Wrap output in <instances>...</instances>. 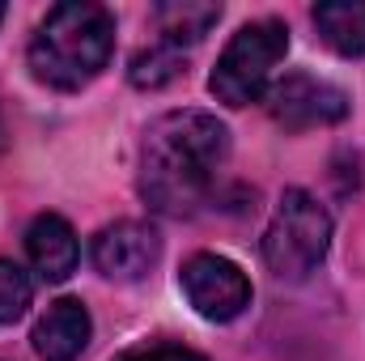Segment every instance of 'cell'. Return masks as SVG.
<instances>
[{
  "label": "cell",
  "instance_id": "obj_1",
  "mask_svg": "<svg viewBox=\"0 0 365 361\" xmlns=\"http://www.w3.org/2000/svg\"><path fill=\"white\" fill-rule=\"evenodd\" d=\"M230 158V132L208 111H170L162 115L140 145V195L149 208L182 217L221 175Z\"/></svg>",
  "mask_w": 365,
  "mask_h": 361
},
{
  "label": "cell",
  "instance_id": "obj_2",
  "mask_svg": "<svg viewBox=\"0 0 365 361\" xmlns=\"http://www.w3.org/2000/svg\"><path fill=\"white\" fill-rule=\"evenodd\" d=\"M115 17L102 4H56L30 39V73L51 90H81L110 64Z\"/></svg>",
  "mask_w": 365,
  "mask_h": 361
},
{
  "label": "cell",
  "instance_id": "obj_3",
  "mask_svg": "<svg viewBox=\"0 0 365 361\" xmlns=\"http://www.w3.org/2000/svg\"><path fill=\"white\" fill-rule=\"evenodd\" d=\"M327 247H331V217H327V208L302 187L284 191L272 213V225L264 234V264L280 280H302V276H310L323 264Z\"/></svg>",
  "mask_w": 365,
  "mask_h": 361
},
{
  "label": "cell",
  "instance_id": "obj_4",
  "mask_svg": "<svg viewBox=\"0 0 365 361\" xmlns=\"http://www.w3.org/2000/svg\"><path fill=\"white\" fill-rule=\"evenodd\" d=\"M284 51H289V30L280 21H272V17L247 21L230 39V47L221 51L208 90L217 93V102H225V106L259 102L268 93V86H272V73L284 60Z\"/></svg>",
  "mask_w": 365,
  "mask_h": 361
},
{
  "label": "cell",
  "instance_id": "obj_5",
  "mask_svg": "<svg viewBox=\"0 0 365 361\" xmlns=\"http://www.w3.org/2000/svg\"><path fill=\"white\" fill-rule=\"evenodd\" d=\"M179 285H182V293H187V302L195 306V315L208 319V323H230V319H238L251 306V280H247V272L238 268L234 260L212 255V251L191 255L179 272Z\"/></svg>",
  "mask_w": 365,
  "mask_h": 361
},
{
  "label": "cell",
  "instance_id": "obj_6",
  "mask_svg": "<svg viewBox=\"0 0 365 361\" xmlns=\"http://www.w3.org/2000/svg\"><path fill=\"white\" fill-rule=\"evenodd\" d=\"M268 111L276 123L302 132V128H327L340 123L349 115V98L344 90H336L331 81H319L310 73H289L280 86L268 93Z\"/></svg>",
  "mask_w": 365,
  "mask_h": 361
},
{
  "label": "cell",
  "instance_id": "obj_7",
  "mask_svg": "<svg viewBox=\"0 0 365 361\" xmlns=\"http://www.w3.org/2000/svg\"><path fill=\"white\" fill-rule=\"evenodd\" d=\"M90 260L106 280H140L162 260V238L145 221H115L93 234Z\"/></svg>",
  "mask_w": 365,
  "mask_h": 361
},
{
  "label": "cell",
  "instance_id": "obj_8",
  "mask_svg": "<svg viewBox=\"0 0 365 361\" xmlns=\"http://www.w3.org/2000/svg\"><path fill=\"white\" fill-rule=\"evenodd\" d=\"M90 310L77 298H60L47 306V315L34 323V353L43 361H77L90 345Z\"/></svg>",
  "mask_w": 365,
  "mask_h": 361
},
{
  "label": "cell",
  "instance_id": "obj_9",
  "mask_svg": "<svg viewBox=\"0 0 365 361\" xmlns=\"http://www.w3.org/2000/svg\"><path fill=\"white\" fill-rule=\"evenodd\" d=\"M26 255H30V264H34V272L43 280H64V276H73V268H77L81 247H77L73 225L60 213H43L26 230Z\"/></svg>",
  "mask_w": 365,
  "mask_h": 361
},
{
  "label": "cell",
  "instance_id": "obj_10",
  "mask_svg": "<svg viewBox=\"0 0 365 361\" xmlns=\"http://www.w3.org/2000/svg\"><path fill=\"white\" fill-rule=\"evenodd\" d=\"M314 26L323 43L340 56H365V0H327L314 4Z\"/></svg>",
  "mask_w": 365,
  "mask_h": 361
},
{
  "label": "cell",
  "instance_id": "obj_11",
  "mask_svg": "<svg viewBox=\"0 0 365 361\" xmlns=\"http://www.w3.org/2000/svg\"><path fill=\"white\" fill-rule=\"evenodd\" d=\"M217 17H221L217 4H187V0H182V4H162V9L153 13V21H158V39H162V43H175V47H191V43H200Z\"/></svg>",
  "mask_w": 365,
  "mask_h": 361
},
{
  "label": "cell",
  "instance_id": "obj_12",
  "mask_svg": "<svg viewBox=\"0 0 365 361\" xmlns=\"http://www.w3.org/2000/svg\"><path fill=\"white\" fill-rule=\"evenodd\" d=\"M187 64V51L175 47V43H162V39H153L145 51H136L132 56V68H128V77H132V86H140V90H162L166 81H175Z\"/></svg>",
  "mask_w": 365,
  "mask_h": 361
},
{
  "label": "cell",
  "instance_id": "obj_13",
  "mask_svg": "<svg viewBox=\"0 0 365 361\" xmlns=\"http://www.w3.org/2000/svg\"><path fill=\"white\" fill-rule=\"evenodd\" d=\"M30 298H34L30 276L17 268L13 260H0V327L13 323V319H21L26 306H30Z\"/></svg>",
  "mask_w": 365,
  "mask_h": 361
},
{
  "label": "cell",
  "instance_id": "obj_14",
  "mask_svg": "<svg viewBox=\"0 0 365 361\" xmlns=\"http://www.w3.org/2000/svg\"><path fill=\"white\" fill-rule=\"evenodd\" d=\"M115 361H204L195 349H182V345H140V349H128Z\"/></svg>",
  "mask_w": 365,
  "mask_h": 361
},
{
  "label": "cell",
  "instance_id": "obj_15",
  "mask_svg": "<svg viewBox=\"0 0 365 361\" xmlns=\"http://www.w3.org/2000/svg\"><path fill=\"white\" fill-rule=\"evenodd\" d=\"M0 21H4V4H0Z\"/></svg>",
  "mask_w": 365,
  "mask_h": 361
}]
</instances>
